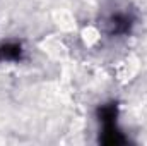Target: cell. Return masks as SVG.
Listing matches in <instances>:
<instances>
[{"instance_id":"obj_1","label":"cell","mask_w":147,"mask_h":146,"mask_svg":"<svg viewBox=\"0 0 147 146\" xmlns=\"http://www.w3.org/2000/svg\"><path fill=\"white\" fill-rule=\"evenodd\" d=\"M106 26H108V33L111 36H121V35H127V33L132 31L134 17L128 16V14L118 12V14H113L106 21Z\"/></svg>"},{"instance_id":"obj_2","label":"cell","mask_w":147,"mask_h":146,"mask_svg":"<svg viewBox=\"0 0 147 146\" xmlns=\"http://www.w3.org/2000/svg\"><path fill=\"white\" fill-rule=\"evenodd\" d=\"M24 55L22 45L17 41L0 43V62H17Z\"/></svg>"},{"instance_id":"obj_3","label":"cell","mask_w":147,"mask_h":146,"mask_svg":"<svg viewBox=\"0 0 147 146\" xmlns=\"http://www.w3.org/2000/svg\"><path fill=\"white\" fill-rule=\"evenodd\" d=\"M98 120L101 122V126L105 124H113L116 122V105H103L98 108Z\"/></svg>"}]
</instances>
